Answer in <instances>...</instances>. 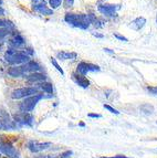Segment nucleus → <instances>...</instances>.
Masks as SVG:
<instances>
[{
    "label": "nucleus",
    "instance_id": "1",
    "mask_svg": "<svg viewBox=\"0 0 157 158\" xmlns=\"http://www.w3.org/2000/svg\"><path fill=\"white\" fill-rule=\"evenodd\" d=\"M64 20L71 26L78 28V29H87L90 24L96 20V17L93 13L84 15V13H66L64 17Z\"/></svg>",
    "mask_w": 157,
    "mask_h": 158
},
{
    "label": "nucleus",
    "instance_id": "2",
    "mask_svg": "<svg viewBox=\"0 0 157 158\" xmlns=\"http://www.w3.org/2000/svg\"><path fill=\"white\" fill-rule=\"evenodd\" d=\"M5 60L11 65H22L30 61V56H27L23 50L9 49L5 53Z\"/></svg>",
    "mask_w": 157,
    "mask_h": 158
},
{
    "label": "nucleus",
    "instance_id": "3",
    "mask_svg": "<svg viewBox=\"0 0 157 158\" xmlns=\"http://www.w3.org/2000/svg\"><path fill=\"white\" fill-rule=\"evenodd\" d=\"M43 98H45V95L40 93V94H38V95H33V96L24 98V100L20 103L19 110H20V112H23V113H31L34 110V107H36V105L38 104V102H39L40 100H42Z\"/></svg>",
    "mask_w": 157,
    "mask_h": 158
},
{
    "label": "nucleus",
    "instance_id": "4",
    "mask_svg": "<svg viewBox=\"0 0 157 158\" xmlns=\"http://www.w3.org/2000/svg\"><path fill=\"white\" fill-rule=\"evenodd\" d=\"M0 153L5 154L6 157L8 158H19V152L13 147L10 140L6 137L0 138Z\"/></svg>",
    "mask_w": 157,
    "mask_h": 158
},
{
    "label": "nucleus",
    "instance_id": "5",
    "mask_svg": "<svg viewBox=\"0 0 157 158\" xmlns=\"http://www.w3.org/2000/svg\"><path fill=\"white\" fill-rule=\"evenodd\" d=\"M40 94L39 89L38 87H21V89H17V90L12 91L11 93V98L12 100H20L23 98H30L33 95Z\"/></svg>",
    "mask_w": 157,
    "mask_h": 158
},
{
    "label": "nucleus",
    "instance_id": "6",
    "mask_svg": "<svg viewBox=\"0 0 157 158\" xmlns=\"http://www.w3.org/2000/svg\"><path fill=\"white\" fill-rule=\"evenodd\" d=\"M13 121L18 126H22V125H26V126L32 127L34 122V117L31 113H23V112H20L18 114H15L13 115Z\"/></svg>",
    "mask_w": 157,
    "mask_h": 158
},
{
    "label": "nucleus",
    "instance_id": "7",
    "mask_svg": "<svg viewBox=\"0 0 157 158\" xmlns=\"http://www.w3.org/2000/svg\"><path fill=\"white\" fill-rule=\"evenodd\" d=\"M121 9L120 5H113V3H104V5H100L97 7V10L100 12L108 17H114L116 16V12Z\"/></svg>",
    "mask_w": 157,
    "mask_h": 158
},
{
    "label": "nucleus",
    "instance_id": "8",
    "mask_svg": "<svg viewBox=\"0 0 157 158\" xmlns=\"http://www.w3.org/2000/svg\"><path fill=\"white\" fill-rule=\"evenodd\" d=\"M100 71V66L95 65V64L92 63H87V62H80L78 64V68H76V72L80 75H87L89 72H95Z\"/></svg>",
    "mask_w": 157,
    "mask_h": 158
},
{
    "label": "nucleus",
    "instance_id": "9",
    "mask_svg": "<svg viewBox=\"0 0 157 158\" xmlns=\"http://www.w3.org/2000/svg\"><path fill=\"white\" fill-rule=\"evenodd\" d=\"M52 145L50 142L48 143H40L37 140H30L28 143V148H29L30 152L32 153H40V152H43V150L48 149L50 146Z\"/></svg>",
    "mask_w": 157,
    "mask_h": 158
},
{
    "label": "nucleus",
    "instance_id": "10",
    "mask_svg": "<svg viewBox=\"0 0 157 158\" xmlns=\"http://www.w3.org/2000/svg\"><path fill=\"white\" fill-rule=\"evenodd\" d=\"M26 79L30 83H41V82H45L47 80L45 74L40 73V72H36V73H30L27 74Z\"/></svg>",
    "mask_w": 157,
    "mask_h": 158
},
{
    "label": "nucleus",
    "instance_id": "11",
    "mask_svg": "<svg viewBox=\"0 0 157 158\" xmlns=\"http://www.w3.org/2000/svg\"><path fill=\"white\" fill-rule=\"evenodd\" d=\"M72 79L75 82L78 86L83 87V89H87L90 86V81L84 77V75H80L78 73H73L72 74Z\"/></svg>",
    "mask_w": 157,
    "mask_h": 158
},
{
    "label": "nucleus",
    "instance_id": "12",
    "mask_svg": "<svg viewBox=\"0 0 157 158\" xmlns=\"http://www.w3.org/2000/svg\"><path fill=\"white\" fill-rule=\"evenodd\" d=\"M8 74L12 77H23L24 74H27V72L23 68V64H22V65H17L10 68L8 70Z\"/></svg>",
    "mask_w": 157,
    "mask_h": 158
},
{
    "label": "nucleus",
    "instance_id": "13",
    "mask_svg": "<svg viewBox=\"0 0 157 158\" xmlns=\"http://www.w3.org/2000/svg\"><path fill=\"white\" fill-rule=\"evenodd\" d=\"M145 23H146V19L144 17H137L136 19H134L133 21L131 22L129 27L133 30H135V31H138V30H141L145 26Z\"/></svg>",
    "mask_w": 157,
    "mask_h": 158
},
{
    "label": "nucleus",
    "instance_id": "14",
    "mask_svg": "<svg viewBox=\"0 0 157 158\" xmlns=\"http://www.w3.org/2000/svg\"><path fill=\"white\" fill-rule=\"evenodd\" d=\"M23 68L26 70L27 73H36V72H39L41 70V66H40L39 63L34 62V61H29L28 63L23 64Z\"/></svg>",
    "mask_w": 157,
    "mask_h": 158
},
{
    "label": "nucleus",
    "instance_id": "15",
    "mask_svg": "<svg viewBox=\"0 0 157 158\" xmlns=\"http://www.w3.org/2000/svg\"><path fill=\"white\" fill-rule=\"evenodd\" d=\"M24 39H23V37L21 35V34H19V33H15L13 34V37L10 39V44L12 45L13 48H20V47H22V45L24 44Z\"/></svg>",
    "mask_w": 157,
    "mask_h": 158
},
{
    "label": "nucleus",
    "instance_id": "16",
    "mask_svg": "<svg viewBox=\"0 0 157 158\" xmlns=\"http://www.w3.org/2000/svg\"><path fill=\"white\" fill-rule=\"evenodd\" d=\"M32 9H33L34 11L39 12L42 16H52L53 15V10L51 8H49L47 5H42V6H39V7H33Z\"/></svg>",
    "mask_w": 157,
    "mask_h": 158
},
{
    "label": "nucleus",
    "instance_id": "17",
    "mask_svg": "<svg viewBox=\"0 0 157 158\" xmlns=\"http://www.w3.org/2000/svg\"><path fill=\"white\" fill-rule=\"evenodd\" d=\"M59 60H74L76 59L78 54L75 52H68V51H61L57 53Z\"/></svg>",
    "mask_w": 157,
    "mask_h": 158
},
{
    "label": "nucleus",
    "instance_id": "18",
    "mask_svg": "<svg viewBox=\"0 0 157 158\" xmlns=\"http://www.w3.org/2000/svg\"><path fill=\"white\" fill-rule=\"evenodd\" d=\"M37 87L40 89V90H42L43 92L49 93V94H52L53 93V86L51 83H49V82H41V83L38 84Z\"/></svg>",
    "mask_w": 157,
    "mask_h": 158
},
{
    "label": "nucleus",
    "instance_id": "19",
    "mask_svg": "<svg viewBox=\"0 0 157 158\" xmlns=\"http://www.w3.org/2000/svg\"><path fill=\"white\" fill-rule=\"evenodd\" d=\"M0 28H6L8 29L9 31L15 29V24L10 21V20H5V19L0 18Z\"/></svg>",
    "mask_w": 157,
    "mask_h": 158
},
{
    "label": "nucleus",
    "instance_id": "20",
    "mask_svg": "<svg viewBox=\"0 0 157 158\" xmlns=\"http://www.w3.org/2000/svg\"><path fill=\"white\" fill-rule=\"evenodd\" d=\"M63 0H49V3L50 6H51V9H55V8H58V7H60L61 3H62Z\"/></svg>",
    "mask_w": 157,
    "mask_h": 158
},
{
    "label": "nucleus",
    "instance_id": "21",
    "mask_svg": "<svg viewBox=\"0 0 157 158\" xmlns=\"http://www.w3.org/2000/svg\"><path fill=\"white\" fill-rule=\"evenodd\" d=\"M51 63L53 64V65H54V68L57 69V70H58L59 72H60L61 73V75H64V72H63V70H62V68H61L60 65H59V63H58V61L55 60L54 58H51Z\"/></svg>",
    "mask_w": 157,
    "mask_h": 158
},
{
    "label": "nucleus",
    "instance_id": "22",
    "mask_svg": "<svg viewBox=\"0 0 157 158\" xmlns=\"http://www.w3.org/2000/svg\"><path fill=\"white\" fill-rule=\"evenodd\" d=\"M9 33H10V31H9L8 29H6V28H0V41H1L5 37H7Z\"/></svg>",
    "mask_w": 157,
    "mask_h": 158
},
{
    "label": "nucleus",
    "instance_id": "23",
    "mask_svg": "<svg viewBox=\"0 0 157 158\" xmlns=\"http://www.w3.org/2000/svg\"><path fill=\"white\" fill-rule=\"evenodd\" d=\"M103 107H104L105 110H108V111H110L111 113H113V114H116V115H118V114H120V112H118L117 110H115V108L112 107V106L108 105V104H104V105H103Z\"/></svg>",
    "mask_w": 157,
    "mask_h": 158
},
{
    "label": "nucleus",
    "instance_id": "24",
    "mask_svg": "<svg viewBox=\"0 0 157 158\" xmlns=\"http://www.w3.org/2000/svg\"><path fill=\"white\" fill-rule=\"evenodd\" d=\"M42 5H47L45 0H32V8L33 7H39Z\"/></svg>",
    "mask_w": 157,
    "mask_h": 158
},
{
    "label": "nucleus",
    "instance_id": "25",
    "mask_svg": "<svg viewBox=\"0 0 157 158\" xmlns=\"http://www.w3.org/2000/svg\"><path fill=\"white\" fill-rule=\"evenodd\" d=\"M74 3V0H64L63 1V6H64V8H71Z\"/></svg>",
    "mask_w": 157,
    "mask_h": 158
},
{
    "label": "nucleus",
    "instance_id": "26",
    "mask_svg": "<svg viewBox=\"0 0 157 158\" xmlns=\"http://www.w3.org/2000/svg\"><path fill=\"white\" fill-rule=\"evenodd\" d=\"M72 154H73V153H72L71 150H66V152H64V153L61 154V155L59 156V157H60V158H70Z\"/></svg>",
    "mask_w": 157,
    "mask_h": 158
},
{
    "label": "nucleus",
    "instance_id": "27",
    "mask_svg": "<svg viewBox=\"0 0 157 158\" xmlns=\"http://www.w3.org/2000/svg\"><path fill=\"white\" fill-rule=\"evenodd\" d=\"M114 37H115L116 39L121 40V41H124V42H127V41H128L127 38L124 37V35H121V34H118V33H114Z\"/></svg>",
    "mask_w": 157,
    "mask_h": 158
},
{
    "label": "nucleus",
    "instance_id": "28",
    "mask_svg": "<svg viewBox=\"0 0 157 158\" xmlns=\"http://www.w3.org/2000/svg\"><path fill=\"white\" fill-rule=\"evenodd\" d=\"M90 118H102V115L101 114H94V113H90L87 114Z\"/></svg>",
    "mask_w": 157,
    "mask_h": 158
},
{
    "label": "nucleus",
    "instance_id": "29",
    "mask_svg": "<svg viewBox=\"0 0 157 158\" xmlns=\"http://www.w3.org/2000/svg\"><path fill=\"white\" fill-rule=\"evenodd\" d=\"M147 91H148L151 94H154V95H157V86H154V87H147Z\"/></svg>",
    "mask_w": 157,
    "mask_h": 158
},
{
    "label": "nucleus",
    "instance_id": "30",
    "mask_svg": "<svg viewBox=\"0 0 157 158\" xmlns=\"http://www.w3.org/2000/svg\"><path fill=\"white\" fill-rule=\"evenodd\" d=\"M101 158H129V157L123 155H117V156H113V157H101Z\"/></svg>",
    "mask_w": 157,
    "mask_h": 158
},
{
    "label": "nucleus",
    "instance_id": "31",
    "mask_svg": "<svg viewBox=\"0 0 157 158\" xmlns=\"http://www.w3.org/2000/svg\"><path fill=\"white\" fill-rule=\"evenodd\" d=\"M103 50H104V52L110 53V54H113V53H114V51H112V50H111V49H108V48H104Z\"/></svg>",
    "mask_w": 157,
    "mask_h": 158
},
{
    "label": "nucleus",
    "instance_id": "32",
    "mask_svg": "<svg viewBox=\"0 0 157 158\" xmlns=\"http://www.w3.org/2000/svg\"><path fill=\"white\" fill-rule=\"evenodd\" d=\"M0 131H5V125H3L2 119H0Z\"/></svg>",
    "mask_w": 157,
    "mask_h": 158
},
{
    "label": "nucleus",
    "instance_id": "33",
    "mask_svg": "<svg viewBox=\"0 0 157 158\" xmlns=\"http://www.w3.org/2000/svg\"><path fill=\"white\" fill-rule=\"evenodd\" d=\"M93 35H94V37H96V38H101V39H102L103 37H104V35H103V34H100V33H95V32H93Z\"/></svg>",
    "mask_w": 157,
    "mask_h": 158
},
{
    "label": "nucleus",
    "instance_id": "34",
    "mask_svg": "<svg viewBox=\"0 0 157 158\" xmlns=\"http://www.w3.org/2000/svg\"><path fill=\"white\" fill-rule=\"evenodd\" d=\"M5 9L2 8V7H0V17H2V16H5Z\"/></svg>",
    "mask_w": 157,
    "mask_h": 158
},
{
    "label": "nucleus",
    "instance_id": "35",
    "mask_svg": "<svg viewBox=\"0 0 157 158\" xmlns=\"http://www.w3.org/2000/svg\"><path fill=\"white\" fill-rule=\"evenodd\" d=\"M1 5H2V0H0V7H1Z\"/></svg>",
    "mask_w": 157,
    "mask_h": 158
},
{
    "label": "nucleus",
    "instance_id": "36",
    "mask_svg": "<svg viewBox=\"0 0 157 158\" xmlns=\"http://www.w3.org/2000/svg\"><path fill=\"white\" fill-rule=\"evenodd\" d=\"M2 158H8V157H2Z\"/></svg>",
    "mask_w": 157,
    "mask_h": 158
},
{
    "label": "nucleus",
    "instance_id": "37",
    "mask_svg": "<svg viewBox=\"0 0 157 158\" xmlns=\"http://www.w3.org/2000/svg\"><path fill=\"white\" fill-rule=\"evenodd\" d=\"M156 22H157V18H156Z\"/></svg>",
    "mask_w": 157,
    "mask_h": 158
},
{
    "label": "nucleus",
    "instance_id": "38",
    "mask_svg": "<svg viewBox=\"0 0 157 158\" xmlns=\"http://www.w3.org/2000/svg\"><path fill=\"white\" fill-rule=\"evenodd\" d=\"M48 158H51V157H48Z\"/></svg>",
    "mask_w": 157,
    "mask_h": 158
},
{
    "label": "nucleus",
    "instance_id": "39",
    "mask_svg": "<svg viewBox=\"0 0 157 158\" xmlns=\"http://www.w3.org/2000/svg\"><path fill=\"white\" fill-rule=\"evenodd\" d=\"M0 154H1V153H0Z\"/></svg>",
    "mask_w": 157,
    "mask_h": 158
}]
</instances>
